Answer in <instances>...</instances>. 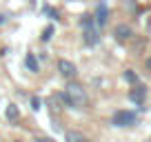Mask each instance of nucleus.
Returning a JSON list of instances; mask_svg holds the SVG:
<instances>
[{
  "label": "nucleus",
  "instance_id": "obj_13",
  "mask_svg": "<svg viewBox=\"0 0 151 142\" xmlns=\"http://www.w3.org/2000/svg\"><path fill=\"white\" fill-rule=\"evenodd\" d=\"M42 11H45V14H47V16H51V18H58V11L53 9V7H45Z\"/></svg>",
  "mask_w": 151,
  "mask_h": 142
},
{
  "label": "nucleus",
  "instance_id": "obj_10",
  "mask_svg": "<svg viewBox=\"0 0 151 142\" xmlns=\"http://www.w3.org/2000/svg\"><path fill=\"white\" fill-rule=\"evenodd\" d=\"M67 142H89L82 133H78V131H67Z\"/></svg>",
  "mask_w": 151,
  "mask_h": 142
},
{
  "label": "nucleus",
  "instance_id": "obj_5",
  "mask_svg": "<svg viewBox=\"0 0 151 142\" xmlns=\"http://www.w3.org/2000/svg\"><path fill=\"white\" fill-rule=\"evenodd\" d=\"M129 98H131V102L142 104V102H145V98H147V87L136 82V85H133V89H131V93H129Z\"/></svg>",
  "mask_w": 151,
  "mask_h": 142
},
{
  "label": "nucleus",
  "instance_id": "obj_14",
  "mask_svg": "<svg viewBox=\"0 0 151 142\" xmlns=\"http://www.w3.org/2000/svg\"><path fill=\"white\" fill-rule=\"evenodd\" d=\"M31 104H33V111H38L42 102H40V98H38V95H33V98H31Z\"/></svg>",
  "mask_w": 151,
  "mask_h": 142
},
{
  "label": "nucleus",
  "instance_id": "obj_16",
  "mask_svg": "<svg viewBox=\"0 0 151 142\" xmlns=\"http://www.w3.org/2000/svg\"><path fill=\"white\" fill-rule=\"evenodd\" d=\"M2 22H5V16H0V24H2Z\"/></svg>",
  "mask_w": 151,
  "mask_h": 142
},
{
  "label": "nucleus",
  "instance_id": "obj_2",
  "mask_svg": "<svg viewBox=\"0 0 151 142\" xmlns=\"http://www.w3.org/2000/svg\"><path fill=\"white\" fill-rule=\"evenodd\" d=\"M80 27H82V40H85L89 47H93V44L100 42V27L93 22V16L85 14L80 18Z\"/></svg>",
  "mask_w": 151,
  "mask_h": 142
},
{
  "label": "nucleus",
  "instance_id": "obj_6",
  "mask_svg": "<svg viewBox=\"0 0 151 142\" xmlns=\"http://www.w3.org/2000/svg\"><path fill=\"white\" fill-rule=\"evenodd\" d=\"M109 20V9H107V5H98V9H96V18H93V22L98 24V27H102L104 22Z\"/></svg>",
  "mask_w": 151,
  "mask_h": 142
},
{
  "label": "nucleus",
  "instance_id": "obj_15",
  "mask_svg": "<svg viewBox=\"0 0 151 142\" xmlns=\"http://www.w3.org/2000/svg\"><path fill=\"white\" fill-rule=\"evenodd\" d=\"M147 67H149V69H151V58H149V60H147Z\"/></svg>",
  "mask_w": 151,
  "mask_h": 142
},
{
  "label": "nucleus",
  "instance_id": "obj_12",
  "mask_svg": "<svg viewBox=\"0 0 151 142\" xmlns=\"http://www.w3.org/2000/svg\"><path fill=\"white\" fill-rule=\"evenodd\" d=\"M124 78H127L129 82H133V85H136V82H138V76H136V73H133V71H127V73H124Z\"/></svg>",
  "mask_w": 151,
  "mask_h": 142
},
{
  "label": "nucleus",
  "instance_id": "obj_9",
  "mask_svg": "<svg viewBox=\"0 0 151 142\" xmlns=\"http://www.w3.org/2000/svg\"><path fill=\"white\" fill-rule=\"evenodd\" d=\"M24 65H27V69L31 71V73H38V58L33 56V53H27V58H24Z\"/></svg>",
  "mask_w": 151,
  "mask_h": 142
},
{
  "label": "nucleus",
  "instance_id": "obj_4",
  "mask_svg": "<svg viewBox=\"0 0 151 142\" xmlns=\"http://www.w3.org/2000/svg\"><path fill=\"white\" fill-rule=\"evenodd\" d=\"M131 36H133V31H131L129 24H118V27L113 29V38L118 40V42H127Z\"/></svg>",
  "mask_w": 151,
  "mask_h": 142
},
{
  "label": "nucleus",
  "instance_id": "obj_7",
  "mask_svg": "<svg viewBox=\"0 0 151 142\" xmlns=\"http://www.w3.org/2000/svg\"><path fill=\"white\" fill-rule=\"evenodd\" d=\"M58 69H60V73H62L65 78H76V67H73V62L60 60V62H58Z\"/></svg>",
  "mask_w": 151,
  "mask_h": 142
},
{
  "label": "nucleus",
  "instance_id": "obj_1",
  "mask_svg": "<svg viewBox=\"0 0 151 142\" xmlns=\"http://www.w3.org/2000/svg\"><path fill=\"white\" fill-rule=\"evenodd\" d=\"M65 102L69 104L71 109H85V104H87V93L85 89H82L80 85H76V82H71V85L65 87Z\"/></svg>",
  "mask_w": 151,
  "mask_h": 142
},
{
  "label": "nucleus",
  "instance_id": "obj_11",
  "mask_svg": "<svg viewBox=\"0 0 151 142\" xmlns=\"http://www.w3.org/2000/svg\"><path fill=\"white\" fill-rule=\"evenodd\" d=\"M40 38H42L45 42L53 38V27H51V24H49V27H47V29H45V31H42V36H40Z\"/></svg>",
  "mask_w": 151,
  "mask_h": 142
},
{
  "label": "nucleus",
  "instance_id": "obj_3",
  "mask_svg": "<svg viewBox=\"0 0 151 142\" xmlns=\"http://www.w3.org/2000/svg\"><path fill=\"white\" fill-rule=\"evenodd\" d=\"M111 122L116 127H131V124H136V113L133 111H116Z\"/></svg>",
  "mask_w": 151,
  "mask_h": 142
},
{
  "label": "nucleus",
  "instance_id": "obj_8",
  "mask_svg": "<svg viewBox=\"0 0 151 142\" xmlns=\"http://www.w3.org/2000/svg\"><path fill=\"white\" fill-rule=\"evenodd\" d=\"M5 115H7V120H9V122H18V120H20V109L16 107V104H9V107H7V111H5Z\"/></svg>",
  "mask_w": 151,
  "mask_h": 142
}]
</instances>
